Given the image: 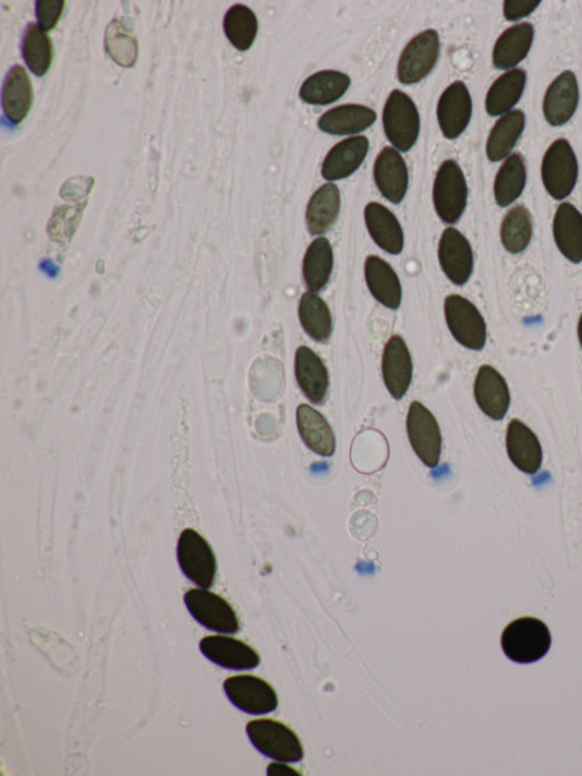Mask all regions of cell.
Returning a JSON list of instances; mask_svg holds the SVG:
<instances>
[{"instance_id": "6da1fadb", "label": "cell", "mask_w": 582, "mask_h": 776, "mask_svg": "<svg viewBox=\"0 0 582 776\" xmlns=\"http://www.w3.org/2000/svg\"><path fill=\"white\" fill-rule=\"evenodd\" d=\"M551 647V634L546 623L533 617L514 619L504 628L501 648L511 662L532 665L542 660Z\"/></svg>"}, {"instance_id": "7a4b0ae2", "label": "cell", "mask_w": 582, "mask_h": 776, "mask_svg": "<svg viewBox=\"0 0 582 776\" xmlns=\"http://www.w3.org/2000/svg\"><path fill=\"white\" fill-rule=\"evenodd\" d=\"M246 732L254 748L274 761L298 763L305 757L296 732L276 719H252L247 723Z\"/></svg>"}, {"instance_id": "3957f363", "label": "cell", "mask_w": 582, "mask_h": 776, "mask_svg": "<svg viewBox=\"0 0 582 776\" xmlns=\"http://www.w3.org/2000/svg\"><path fill=\"white\" fill-rule=\"evenodd\" d=\"M386 137L398 151H410L419 142L421 117L410 95L395 89L390 93L384 110Z\"/></svg>"}, {"instance_id": "277c9868", "label": "cell", "mask_w": 582, "mask_h": 776, "mask_svg": "<svg viewBox=\"0 0 582 776\" xmlns=\"http://www.w3.org/2000/svg\"><path fill=\"white\" fill-rule=\"evenodd\" d=\"M469 189L462 168L456 160H446L438 168L433 186L434 209L447 225L458 223L468 206Z\"/></svg>"}, {"instance_id": "5b68a950", "label": "cell", "mask_w": 582, "mask_h": 776, "mask_svg": "<svg viewBox=\"0 0 582 776\" xmlns=\"http://www.w3.org/2000/svg\"><path fill=\"white\" fill-rule=\"evenodd\" d=\"M542 181L547 193L555 201H565L571 196L578 181V159L571 143L558 138L551 143L543 156Z\"/></svg>"}, {"instance_id": "8992f818", "label": "cell", "mask_w": 582, "mask_h": 776, "mask_svg": "<svg viewBox=\"0 0 582 776\" xmlns=\"http://www.w3.org/2000/svg\"><path fill=\"white\" fill-rule=\"evenodd\" d=\"M178 562L186 579L195 586L211 587L215 584L217 559L210 544L194 529H185L178 541Z\"/></svg>"}, {"instance_id": "52a82bcc", "label": "cell", "mask_w": 582, "mask_h": 776, "mask_svg": "<svg viewBox=\"0 0 582 776\" xmlns=\"http://www.w3.org/2000/svg\"><path fill=\"white\" fill-rule=\"evenodd\" d=\"M408 439L416 457L425 466H438L442 452V435L440 424L432 411L421 402H412L407 415Z\"/></svg>"}, {"instance_id": "ba28073f", "label": "cell", "mask_w": 582, "mask_h": 776, "mask_svg": "<svg viewBox=\"0 0 582 776\" xmlns=\"http://www.w3.org/2000/svg\"><path fill=\"white\" fill-rule=\"evenodd\" d=\"M447 327L464 349L481 351L486 345V323L480 310L466 298L450 294L445 301Z\"/></svg>"}, {"instance_id": "9c48e42d", "label": "cell", "mask_w": 582, "mask_h": 776, "mask_svg": "<svg viewBox=\"0 0 582 776\" xmlns=\"http://www.w3.org/2000/svg\"><path fill=\"white\" fill-rule=\"evenodd\" d=\"M184 602L191 617L207 630L219 634H237L239 619L229 602L208 591V589H191L185 593Z\"/></svg>"}, {"instance_id": "30bf717a", "label": "cell", "mask_w": 582, "mask_h": 776, "mask_svg": "<svg viewBox=\"0 0 582 776\" xmlns=\"http://www.w3.org/2000/svg\"><path fill=\"white\" fill-rule=\"evenodd\" d=\"M440 47V36L436 29H427L412 38L399 58V82L403 85H415L424 81L436 68Z\"/></svg>"}, {"instance_id": "8fae6325", "label": "cell", "mask_w": 582, "mask_h": 776, "mask_svg": "<svg viewBox=\"0 0 582 776\" xmlns=\"http://www.w3.org/2000/svg\"><path fill=\"white\" fill-rule=\"evenodd\" d=\"M223 688L229 701L243 713L264 715L278 708L277 692L267 680L256 676H233L226 679Z\"/></svg>"}, {"instance_id": "7c38bea8", "label": "cell", "mask_w": 582, "mask_h": 776, "mask_svg": "<svg viewBox=\"0 0 582 776\" xmlns=\"http://www.w3.org/2000/svg\"><path fill=\"white\" fill-rule=\"evenodd\" d=\"M412 375H414V364H412L411 351L402 337L393 336L386 342L381 355V376L393 400L401 401L410 391Z\"/></svg>"}, {"instance_id": "4fadbf2b", "label": "cell", "mask_w": 582, "mask_h": 776, "mask_svg": "<svg viewBox=\"0 0 582 776\" xmlns=\"http://www.w3.org/2000/svg\"><path fill=\"white\" fill-rule=\"evenodd\" d=\"M204 657L228 670H252L260 665V656L251 645L233 636L208 635L199 641Z\"/></svg>"}, {"instance_id": "5bb4252c", "label": "cell", "mask_w": 582, "mask_h": 776, "mask_svg": "<svg viewBox=\"0 0 582 776\" xmlns=\"http://www.w3.org/2000/svg\"><path fill=\"white\" fill-rule=\"evenodd\" d=\"M438 262L447 279L456 286H464L473 272V251L471 242L462 232L447 228L438 244Z\"/></svg>"}, {"instance_id": "9a60e30c", "label": "cell", "mask_w": 582, "mask_h": 776, "mask_svg": "<svg viewBox=\"0 0 582 776\" xmlns=\"http://www.w3.org/2000/svg\"><path fill=\"white\" fill-rule=\"evenodd\" d=\"M473 393L477 407L486 417L494 422H501L506 417L510 410L511 393L506 377L497 368L489 364L481 366L476 373Z\"/></svg>"}, {"instance_id": "2e32d148", "label": "cell", "mask_w": 582, "mask_h": 776, "mask_svg": "<svg viewBox=\"0 0 582 776\" xmlns=\"http://www.w3.org/2000/svg\"><path fill=\"white\" fill-rule=\"evenodd\" d=\"M472 119V97L463 82H453L441 94L437 106V120L445 137L458 138Z\"/></svg>"}, {"instance_id": "e0dca14e", "label": "cell", "mask_w": 582, "mask_h": 776, "mask_svg": "<svg viewBox=\"0 0 582 776\" xmlns=\"http://www.w3.org/2000/svg\"><path fill=\"white\" fill-rule=\"evenodd\" d=\"M580 104V86L575 73L565 71L549 85L543 99V114L554 128L567 124Z\"/></svg>"}, {"instance_id": "ac0fdd59", "label": "cell", "mask_w": 582, "mask_h": 776, "mask_svg": "<svg viewBox=\"0 0 582 776\" xmlns=\"http://www.w3.org/2000/svg\"><path fill=\"white\" fill-rule=\"evenodd\" d=\"M506 448L512 465L523 474L534 475L541 471L543 463L541 440L521 420H511L508 424Z\"/></svg>"}, {"instance_id": "d6986e66", "label": "cell", "mask_w": 582, "mask_h": 776, "mask_svg": "<svg viewBox=\"0 0 582 776\" xmlns=\"http://www.w3.org/2000/svg\"><path fill=\"white\" fill-rule=\"evenodd\" d=\"M375 181L386 201L399 205L410 186V172L405 159L395 147H385L375 162Z\"/></svg>"}, {"instance_id": "ffe728a7", "label": "cell", "mask_w": 582, "mask_h": 776, "mask_svg": "<svg viewBox=\"0 0 582 776\" xmlns=\"http://www.w3.org/2000/svg\"><path fill=\"white\" fill-rule=\"evenodd\" d=\"M294 375L307 400L314 404H324L329 391V372L324 360L310 347H299L294 357Z\"/></svg>"}, {"instance_id": "44dd1931", "label": "cell", "mask_w": 582, "mask_h": 776, "mask_svg": "<svg viewBox=\"0 0 582 776\" xmlns=\"http://www.w3.org/2000/svg\"><path fill=\"white\" fill-rule=\"evenodd\" d=\"M368 138L353 136L345 138L328 151L323 163V177L328 181L345 180L353 175L368 154Z\"/></svg>"}, {"instance_id": "7402d4cb", "label": "cell", "mask_w": 582, "mask_h": 776, "mask_svg": "<svg viewBox=\"0 0 582 776\" xmlns=\"http://www.w3.org/2000/svg\"><path fill=\"white\" fill-rule=\"evenodd\" d=\"M364 220L372 240L385 253L399 255L405 246V235L397 216L379 203H368L364 209Z\"/></svg>"}, {"instance_id": "603a6c76", "label": "cell", "mask_w": 582, "mask_h": 776, "mask_svg": "<svg viewBox=\"0 0 582 776\" xmlns=\"http://www.w3.org/2000/svg\"><path fill=\"white\" fill-rule=\"evenodd\" d=\"M364 276H366L367 288L377 302L392 311L401 307V280L388 262L377 255H371L364 264Z\"/></svg>"}, {"instance_id": "cb8c5ba5", "label": "cell", "mask_w": 582, "mask_h": 776, "mask_svg": "<svg viewBox=\"0 0 582 776\" xmlns=\"http://www.w3.org/2000/svg\"><path fill=\"white\" fill-rule=\"evenodd\" d=\"M298 431L303 444L319 457L331 458L337 450L336 433L319 411L311 405H299Z\"/></svg>"}, {"instance_id": "d4e9b609", "label": "cell", "mask_w": 582, "mask_h": 776, "mask_svg": "<svg viewBox=\"0 0 582 776\" xmlns=\"http://www.w3.org/2000/svg\"><path fill=\"white\" fill-rule=\"evenodd\" d=\"M533 40L534 27L532 24H519L506 29L494 46V66L499 71H514L517 64L528 58Z\"/></svg>"}, {"instance_id": "484cf974", "label": "cell", "mask_w": 582, "mask_h": 776, "mask_svg": "<svg viewBox=\"0 0 582 776\" xmlns=\"http://www.w3.org/2000/svg\"><path fill=\"white\" fill-rule=\"evenodd\" d=\"M554 240L568 262L582 263V215L571 203H562L556 209Z\"/></svg>"}, {"instance_id": "4316f807", "label": "cell", "mask_w": 582, "mask_h": 776, "mask_svg": "<svg viewBox=\"0 0 582 776\" xmlns=\"http://www.w3.org/2000/svg\"><path fill=\"white\" fill-rule=\"evenodd\" d=\"M377 119L372 108L360 104H345L325 112L318 121V128L332 136H349L371 129Z\"/></svg>"}, {"instance_id": "83f0119b", "label": "cell", "mask_w": 582, "mask_h": 776, "mask_svg": "<svg viewBox=\"0 0 582 776\" xmlns=\"http://www.w3.org/2000/svg\"><path fill=\"white\" fill-rule=\"evenodd\" d=\"M34 102V90L32 80L23 66H14L8 73L5 84H3L2 106L7 119L11 123H23Z\"/></svg>"}, {"instance_id": "f1b7e54d", "label": "cell", "mask_w": 582, "mask_h": 776, "mask_svg": "<svg viewBox=\"0 0 582 776\" xmlns=\"http://www.w3.org/2000/svg\"><path fill=\"white\" fill-rule=\"evenodd\" d=\"M341 211V193L336 184H325L315 191L306 209V227L311 235H324L336 225Z\"/></svg>"}, {"instance_id": "f546056e", "label": "cell", "mask_w": 582, "mask_h": 776, "mask_svg": "<svg viewBox=\"0 0 582 776\" xmlns=\"http://www.w3.org/2000/svg\"><path fill=\"white\" fill-rule=\"evenodd\" d=\"M351 80L345 73L338 71H323L307 77L299 95L302 101L311 106H328L344 97L349 90Z\"/></svg>"}, {"instance_id": "4dcf8cb0", "label": "cell", "mask_w": 582, "mask_h": 776, "mask_svg": "<svg viewBox=\"0 0 582 776\" xmlns=\"http://www.w3.org/2000/svg\"><path fill=\"white\" fill-rule=\"evenodd\" d=\"M528 75L521 69L506 72L499 76L486 94V112L493 117L506 116L523 97Z\"/></svg>"}, {"instance_id": "1f68e13d", "label": "cell", "mask_w": 582, "mask_h": 776, "mask_svg": "<svg viewBox=\"0 0 582 776\" xmlns=\"http://www.w3.org/2000/svg\"><path fill=\"white\" fill-rule=\"evenodd\" d=\"M525 128V114L520 110H512L495 123L486 142V155L490 162H499L511 156L517 142L520 141Z\"/></svg>"}, {"instance_id": "d6a6232c", "label": "cell", "mask_w": 582, "mask_h": 776, "mask_svg": "<svg viewBox=\"0 0 582 776\" xmlns=\"http://www.w3.org/2000/svg\"><path fill=\"white\" fill-rule=\"evenodd\" d=\"M528 182V168L523 156L514 154L504 160L494 182L495 202L499 207L511 206L519 201Z\"/></svg>"}, {"instance_id": "836d02e7", "label": "cell", "mask_w": 582, "mask_h": 776, "mask_svg": "<svg viewBox=\"0 0 582 776\" xmlns=\"http://www.w3.org/2000/svg\"><path fill=\"white\" fill-rule=\"evenodd\" d=\"M334 270V250L327 238H316L303 258V277L310 292L318 293L329 283Z\"/></svg>"}, {"instance_id": "e575fe53", "label": "cell", "mask_w": 582, "mask_h": 776, "mask_svg": "<svg viewBox=\"0 0 582 776\" xmlns=\"http://www.w3.org/2000/svg\"><path fill=\"white\" fill-rule=\"evenodd\" d=\"M299 319L312 340L327 342L332 334V315L327 302L318 293L302 294L299 303Z\"/></svg>"}, {"instance_id": "d590c367", "label": "cell", "mask_w": 582, "mask_h": 776, "mask_svg": "<svg viewBox=\"0 0 582 776\" xmlns=\"http://www.w3.org/2000/svg\"><path fill=\"white\" fill-rule=\"evenodd\" d=\"M223 29L230 45L239 51H247L258 36V19L255 12L245 5H233L226 12Z\"/></svg>"}, {"instance_id": "8d00e7d4", "label": "cell", "mask_w": 582, "mask_h": 776, "mask_svg": "<svg viewBox=\"0 0 582 776\" xmlns=\"http://www.w3.org/2000/svg\"><path fill=\"white\" fill-rule=\"evenodd\" d=\"M23 56L34 75L41 77L50 71L54 58L53 41L40 25H28L24 36Z\"/></svg>"}, {"instance_id": "74e56055", "label": "cell", "mask_w": 582, "mask_h": 776, "mask_svg": "<svg viewBox=\"0 0 582 776\" xmlns=\"http://www.w3.org/2000/svg\"><path fill=\"white\" fill-rule=\"evenodd\" d=\"M533 238V220L530 211L523 206H517L508 211L501 225V242L504 250L510 254H521L528 250Z\"/></svg>"}, {"instance_id": "f35d334b", "label": "cell", "mask_w": 582, "mask_h": 776, "mask_svg": "<svg viewBox=\"0 0 582 776\" xmlns=\"http://www.w3.org/2000/svg\"><path fill=\"white\" fill-rule=\"evenodd\" d=\"M107 53L117 64L133 68L138 58V43L120 20L112 21L106 33Z\"/></svg>"}, {"instance_id": "ab89813d", "label": "cell", "mask_w": 582, "mask_h": 776, "mask_svg": "<svg viewBox=\"0 0 582 776\" xmlns=\"http://www.w3.org/2000/svg\"><path fill=\"white\" fill-rule=\"evenodd\" d=\"M64 8H66V2H63V0H37L36 12L40 28L45 29L46 33L56 28V25L62 19Z\"/></svg>"}, {"instance_id": "60d3db41", "label": "cell", "mask_w": 582, "mask_h": 776, "mask_svg": "<svg viewBox=\"0 0 582 776\" xmlns=\"http://www.w3.org/2000/svg\"><path fill=\"white\" fill-rule=\"evenodd\" d=\"M538 7H541L538 0H507L504 2V16L507 21L514 23V21L532 15Z\"/></svg>"}, {"instance_id": "b9f144b4", "label": "cell", "mask_w": 582, "mask_h": 776, "mask_svg": "<svg viewBox=\"0 0 582 776\" xmlns=\"http://www.w3.org/2000/svg\"><path fill=\"white\" fill-rule=\"evenodd\" d=\"M268 776H301V772L293 769V767L287 765L286 762H272L271 765L267 767Z\"/></svg>"}, {"instance_id": "7bdbcfd3", "label": "cell", "mask_w": 582, "mask_h": 776, "mask_svg": "<svg viewBox=\"0 0 582 776\" xmlns=\"http://www.w3.org/2000/svg\"><path fill=\"white\" fill-rule=\"evenodd\" d=\"M578 340H580L581 349H582V314L580 316V320H578Z\"/></svg>"}]
</instances>
